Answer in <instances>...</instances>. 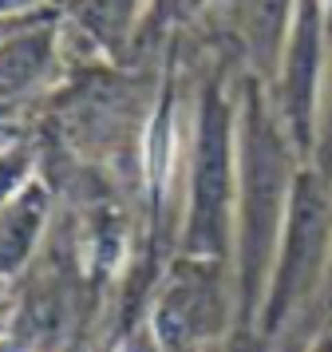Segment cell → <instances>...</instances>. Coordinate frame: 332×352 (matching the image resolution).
Wrapping results in <instances>:
<instances>
[{
    "label": "cell",
    "mask_w": 332,
    "mask_h": 352,
    "mask_svg": "<svg viewBox=\"0 0 332 352\" xmlns=\"http://www.w3.org/2000/svg\"><path fill=\"white\" fill-rule=\"evenodd\" d=\"M166 127L158 123L155 135H151V175H155V182H162V175H166Z\"/></svg>",
    "instance_id": "obj_1"
}]
</instances>
